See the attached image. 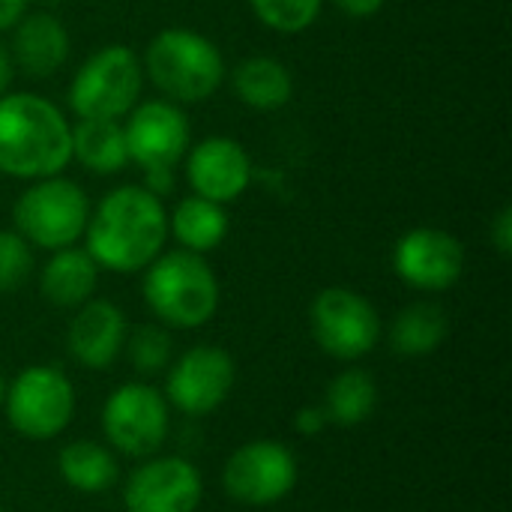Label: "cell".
<instances>
[{
	"label": "cell",
	"mask_w": 512,
	"mask_h": 512,
	"mask_svg": "<svg viewBox=\"0 0 512 512\" xmlns=\"http://www.w3.org/2000/svg\"><path fill=\"white\" fill-rule=\"evenodd\" d=\"M126 354L138 375H159L171 366L174 342L162 324H144L132 336H126Z\"/></svg>",
	"instance_id": "484cf974"
},
{
	"label": "cell",
	"mask_w": 512,
	"mask_h": 512,
	"mask_svg": "<svg viewBox=\"0 0 512 512\" xmlns=\"http://www.w3.org/2000/svg\"><path fill=\"white\" fill-rule=\"evenodd\" d=\"M0 512H3V510H0Z\"/></svg>",
	"instance_id": "d590c367"
},
{
	"label": "cell",
	"mask_w": 512,
	"mask_h": 512,
	"mask_svg": "<svg viewBox=\"0 0 512 512\" xmlns=\"http://www.w3.org/2000/svg\"><path fill=\"white\" fill-rule=\"evenodd\" d=\"M129 162L141 171L150 168H177L186 150L192 147V126L186 111L168 99L138 102L123 123Z\"/></svg>",
	"instance_id": "30bf717a"
},
{
	"label": "cell",
	"mask_w": 512,
	"mask_h": 512,
	"mask_svg": "<svg viewBox=\"0 0 512 512\" xmlns=\"http://www.w3.org/2000/svg\"><path fill=\"white\" fill-rule=\"evenodd\" d=\"M57 468H60V477L66 480V486H72L75 492H84V495L105 492L117 480L114 456L96 441H72V444H66L60 450Z\"/></svg>",
	"instance_id": "603a6c76"
},
{
	"label": "cell",
	"mask_w": 512,
	"mask_h": 512,
	"mask_svg": "<svg viewBox=\"0 0 512 512\" xmlns=\"http://www.w3.org/2000/svg\"><path fill=\"white\" fill-rule=\"evenodd\" d=\"M126 315L111 300H87L78 306L72 324H69V354L75 363L87 369H105L111 366L123 345H126Z\"/></svg>",
	"instance_id": "2e32d148"
},
{
	"label": "cell",
	"mask_w": 512,
	"mask_h": 512,
	"mask_svg": "<svg viewBox=\"0 0 512 512\" xmlns=\"http://www.w3.org/2000/svg\"><path fill=\"white\" fill-rule=\"evenodd\" d=\"M72 162V123L45 96H0V174L42 180Z\"/></svg>",
	"instance_id": "7a4b0ae2"
},
{
	"label": "cell",
	"mask_w": 512,
	"mask_h": 512,
	"mask_svg": "<svg viewBox=\"0 0 512 512\" xmlns=\"http://www.w3.org/2000/svg\"><path fill=\"white\" fill-rule=\"evenodd\" d=\"M144 78L177 105L207 102L225 81V57L213 39L189 27L159 30L141 57Z\"/></svg>",
	"instance_id": "3957f363"
},
{
	"label": "cell",
	"mask_w": 512,
	"mask_h": 512,
	"mask_svg": "<svg viewBox=\"0 0 512 512\" xmlns=\"http://www.w3.org/2000/svg\"><path fill=\"white\" fill-rule=\"evenodd\" d=\"M309 327L321 351L336 360L366 357L381 339L378 309L351 288H324L309 306Z\"/></svg>",
	"instance_id": "ba28073f"
},
{
	"label": "cell",
	"mask_w": 512,
	"mask_h": 512,
	"mask_svg": "<svg viewBox=\"0 0 512 512\" xmlns=\"http://www.w3.org/2000/svg\"><path fill=\"white\" fill-rule=\"evenodd\" d=\"M393 270L417 291H447L465 273V246L444 228H411L396 240Z\"/></svg>",
	"instance_id": "8fae6325"
},
{
	"label": "cell",
	"mask_w": 512,
	"mask_h": 512,
	"mask_svg": "<svg viewBox=\"0 0 512 512\" xmlns=\"http://www.w3.org/2000/svg\"><path fill=\"white\" fill-rule=\"evenodd\" d=\"M12 81H15V63H12L9 45H3V42H0V96H6V93H9Z\"/></svg>",
	"instance_id": "d6a6232c"
},
{
	"label": "cell",
	"mask_w": 512,
	"mask_h": 512,
	"mask_svg": "<svg viewBox=\"0 0 512 512\" xmlns=\"http://www.w3.org/2000/svg\"><path fill=\"white\" fill-rule=\"evenodd\" d=\"M105 438L126 456H153L168 438V402L150 384L117 387L102 408Z\"/></svg>",
	"instance_id": "9c48e42d"
},
{
	"label": "cell",
	"mask_w": 512,
	"mask_h": 512,
	"mask_svg": "<svg viewBox=\"0 0 512 512\" xmlns=\"http://www.w3.org/2000/svg\"><path fill=\"white\" fill-rule=\"evenodd\" d=\"M231 87L243 105L255 111H279L294 96V75L282 60L255 54L234 66Z\"/></svg>",
	"instance_id": "d6986e66"
},
{
	"label": "cell",
	"mask_w": 512,
	"mask_h": 512,
	"mask_svg": "<svg viewBox=\"0 0 512 512\" xmlns=\"http://www.w3.org/2000/svg\"><path fill=\"white\" fill-rule=\"evenodd\" d=\"M84 240L99 270L141 273L162 255L168 240L165 204L144 186H117L90 207Z\"/></svg>",
	"instance_id": "6da1fadb"
},
{
	"label": "cell",
	"mask_w": 512,
	"mask_h": 512,
	"mask_svg": "<svg viewBox=\"0 0 512 512\" xmlns=\"http://www.w3.org/2000/svg\"><path fill=\"white\" fill-rule=\"evenodd\" d=\"M327 423H330V420H327L324 408H315V405L300 408L297 417H294V429H297L300 435H318V432L327 429Z\"/></svg>",
	"instance_id": "f546056e"
},
{
	"label": "cell",
	"mask_w": 512,
	"mask_h": 512,
	"mask_svg": "<svg viewBox=\"0 0 512 512\" xmlns=\"http://www.w3.org/2000/svg\"><path fill=\"white\" fill-rule=\"evenodd\" d=\"M12 219H15V231L30 246L57 252L75 246L84 237L90 219V201L75 180L54 174V177L30 180V186L18 195L12 207Z\"/></svg>",
	"instance_id": "8992f818"
},
{
	"label": "cell",
	"mask_w": 512,
	"mask_h": 512,
	"mask_svg": "<svg viewBox=\"0 0 512 512\" xmlns=\"http://www.w3.org/2000/svg\"><path fill=\"white\" fill-rule=\"evenodd\" d=\"M234 387V360L216 345L189 348L168 369V402L183 414H210L216 411Z\"/></svg>",
	"instance_id": "4fadbf2b"
},
{
	"label": "cell",
	"mask_w": 512,
	"mask_h": 512,
	"mask_svg": "<svg viewBox=\"0 0 512 512\" xmlns=\"http://www.w3.org/2000/svg\"><path fill=\"white\" fill-rule=\"evenodd\" d=\"M378 405V384L369 372L363 369H348L342 375L333 378V384L327 387V405L324 414L330 423L336 426H360L372 417Z\"/></svg>",
	"instance_id": "cb8c5ba5"
},
{
	"label": "cell",
	"mask_w": 512,
	"mask_h": 512,
	"mask_svg": "<svg viewBox=\"0 0 512 512\" xmlns=\"http://www.w3.org/2000/svg\"><path fill=\"white\" fill-rule=\"evenodd\" d=\"M447 312L435 303H411L399 312L390 330V345L402 357H426L447 339Z\"/></svg>",
	"instance_id": "7402d4cb"
},
{
	"label": "cell",
	"mask_w": 512,
	"mask_h": 512,
	"mask_svg": "<svg viewBox=\"0 0 512 512\" xmlns=\"http://www.w3.org/2000/svg\"><path fill=\"white\" fill-rule=\"evenodd\" d=\"M228 213L225 204H216L201 195H186L177 201V207L168 216V234L180 243V249L204 255L222 246L228 237Z\"/></svg>",
	"instance_id": "ffe728a7"
},
{
	"label": "cell",
	"mask_w": 512,
	"mask_h": 512,
	"mask_svg": "<svg viewBox=\"0 0 512 512\" xmlns=\"http://www.w3.org/2000/svg\"><path fill=\"white\" fill-rule=\"evenodd\" d=\"M3 399L12 429L33 441L57 438L75 411L72 381L57 366H27Z\"/></svg>",
	"instance_id": "52a82bcc"
},
{
	"label": "cell",
	"mask_w": 512,
	"mask_h": 512,
	"mask_svg": "<svg viewBox=\"0 0 512 512\" xmlns=\"http://www.w3.org/2000/svg\"><path fill=\"white\" fill-rule=\"evenodd\" d=\"M33 273V246L12 228L0 231V291H18Z\"/></svg>",
	"instance_id": "4316f807"
},
{
	"label": "cell",
	"mask_w": 512,
	"mask_h": 512,
	"mask_svg": "<svg viewBox=\"0 0 512 512\" xmlns=\"http://www.w3.org/2000/svg\"><path fill=\"white\" fill-rule=\"evenodd\" d=\"M141 294L159 324L195 330L219 309V279L204 255L174 249L144 267Z\"/></svg>",
	"instance_id": "277c9868"
},
{
	"label": "cell",
	"mask_w": 512,
	"mask_h": 512,
	"mask_svg": "<svg viewBox=\"0 0 512 512\" xmlns=\"http://www.w3.org/2000/svg\"><path fill=\"white\" fill-rule=\"evenodd\" d=\"M69 30L63 21L45 9L27 12L15 27H12V63L15 72H24L27 78H51L63 63L69 60Z\"/></svg>",
	"instance_id": "e0dca14e"
},
{
	"label": "cell",
	"mask_w": 512,
	"mask_h": 512,
	"mask_svg": "<svg viewBox=\"0 0 512 512\" xmlns=\"http://www.w3.org/2000/svg\"><path fill=\"white\" fill-rule=\"evenodd\" d=\"M129 512H195L201 504V477L192 462L165 456L144 462L126 483Z\"/></svg>",
	"instance_id": "9a60e30c"
},
{
	"label": "cell",
	"mask_w": 512,
	"mask_h": 512,
	"mask_svg": "<svg viewBox=\"0 0 512 512\" xmlns=\"http://www.w3.org/2000/svg\"><path fill=\"white\" fill-rule=\"evenodd\" d=\"M489 240H492V246L498 249V255L501 258H510L512 255V207H501L498 213H495V219H492V225H489Z\"/></svg>",
	"instance_id": "83f0119b"
},
{
	"label": "cell",
	"mask_w": 512,
	"mask_h": 512,
	"mask_svg": "<svg viewBox=\"0 0 512 512\" xmlns=\"http://www.w3.org/2000/svg\"><path fill=\"white\" fill-rule=\"evenodd\" d=\"M174 183H177L174 168H150V171H144V183L141 186L150 195H156V198H168L174 192Z\"/></svg>",
	"instance_id": "f1b7e54d"
},
{
	"label": "cell",
	"mask_w": 512,
	"mask_h": 512,
	"mask_svg": "<svg viewBox=\"0 0 512 512\" xmlns=\"http://www.w3.org/2000/svg\"><path fill=\"white\" fill-rule=\"evenodd\" d=\"M72 159L93 174H120L129 165L126 135L120 120L72 123Z\"/></svg>",
	"instance_id": "44dd1931"
},
{
	"label": "cell",
	"mask_w": 512,
	"mask_h": 512,
	"mask_svg": "<svg viewBox=\"0 0 512 512\" xmlns=\"http://www.w3.org/2000/svg\"><path fill=\"white\" fill-rule=\"evenodd\" d=\"M99 285V264L90 258L87 249L66 246L51 252L39 273L42 297L57 309H78L84 306Z\"/></svg>",
	"instance_id": "ac0fdd59"
},
{
	"label": "cell",
	"mask_w": 512,
	"mask_h": 512,
	"mask_svg": "<svg viewBox=\"0 0 512 512\" xmlns=\"http://www.w3.org/2000/svg\"><path fill=\"white\" fill-rule=\"evenodd\" d=\"M186 180L192 195L216 204L237 201L252 183V159L237 138L210 135L186 150Z\"/></svg>",
	"instance_id": "5bb4252c"
},
{
	"label": "cell",
	"mask_w": 512,
	"mask_h": 512,
	"mask_svg": "<svg viewBox=\"0 0 512 512\" xmlns=\"http://www.w3.org/2000/svg\"><path fill=\"white\" fill-rule=\"evenodd\" d=\"M144 90L141 57L129 45L96 48L72 75L66 99L78 120H123Z\"/></svg>",
	"instance_id": "5b68a950"
},
{
	"label": "cell",
	"mask_w": 512,
	"mask_h": 512,
	"mask_svg": "<svg viewBox=\"0 0 512 512\" xmlns=\"http://www.w3.org/2000/svg\"><path fill=\"white\" fill-rule=\"evenodd\" d=\"M42 3H60V0H42Z\"/></svg>",
	"instance_id": "e575fe53"
},
{
	"label": "cell",
	"mask_w": 512,
	"mask_h": 512,
	"mask_svg": "<svg viewBox=\"0 0 512 512\" xmlns=\"http://www.w3.org/2000/svg\"><path fill=\"white\" fill-rule=\"evenodd\" d=\"M249 6L264 27L294 36L318 21L324 0H249Z\"/></svg>",
	"instance_id": "d4e9b609"
},
{
	"label": "cell",
	"mask_w": 512,
	"mask_h": 512,
	"mask_svg": "<svg viewBox=\"0 0 512 512\" xmlns=\"http://www.w3.org/2000/svg\"><path fill=\"white\" fill-rule=\"evenodd\" d=\"M30 12V0H0V33L12 30Z\"/></svg>",
	"instance_id": "1f68e13d"
},
{
	"label": "cell",
	"mask_w": 512,
	"mask_h": 512,
	"mask_svg": "<svg viewBox=\"0 0 512 512\" xmlns=\"http://www.w3.org/2000/svg\"><path fill=\"white\" fill-rule=\"evenodd\" d=\"M348 18H372L384 9L387 0H330Z\"/></svg>",
	"instance_id": "4dcf8cb0"
},
{
	"label": "cell",
	"mask_w": 512,
	"mask_h": 512,
	"mask_svg": "<svg viewBox=\"0 0 512 512\" xmlns=\"http://www.w3.org/2000/svg\"><path fill=\"white\" fill-rule=\"evenodd\" d=\"M3 396H6V384H3V375H0V402H3Z\"/></svg>",
	"instance_id": "836d02e7"
},
{
	"label": "cell",
	"mask_w": 512,
	"mask_h": 512,
	"mask_svg": "<svg viewBox=\"0 0 512 512\" xmlns=\"http://www.w3.org/2000/svg\"><path fill=\"white\" fill-rule=\"evenodd\" d=\"M222 483L234 501L249 507H270L288 498L294 489L297 459L276 441H252L228 459Z\"/></svg>",
	"instance_id": "7c38bea8"
}]
</instances>
